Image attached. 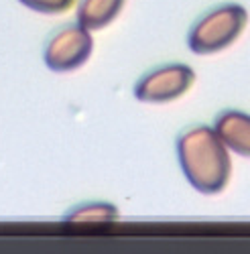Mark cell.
<instances>
[{"mask_svg": "<svg viewBox=\"0 0 250 254\" xmlns=\"http://www.w3.org/2000/svg\"><path fill=\"white\" fill-rule=\"evenodd\" d=\"M175 151L181 171L195 191L218 195L228 187L232 179V153L214 126L189 124L177 134Z\"/></svg>", "mask_w": 250, "mask_h": 254, "instance_id": "obj_1", "label": "cell"}, {"mask_svg": "<svg viewBox=\"0 0 250 254\" xmlns=\"http://www.w3.org/2000/svg\"><path fill=\"white\" fill-rule=\"evenodd\" d=\"M248 27V10L238 2L216 4L195 18L187 47L195 55H216L232 47Z\"/></svg>", "mask_w": 250, "mask_h": 254, "instance_id": "obj_2", "label": "cell"}, {"mask_svg": "<svg viewBox=\"0 0 250 254\" xmlns=\"http://www.w3.org/2000/svg\"><path fill=\"white\" fill-rule=\"evenodd\" d=\"M94 53L92 31L81 23L57 27L43 45V61L55 73H69L83 67Z\"/></svg>", "mask_w": 250, "mask_h": 254, "instance_id": "obj_3", "label": "cell"}, {"mask_svg": "<svg viewBox=\"0 0 250 254\" xmlns=\"http://www.w3.org/2000/svg\"><path fill=\"white\" fill-rule=\"evenodd\" d=\"M197 75L187 63H161L134 83V98L142 104H171L193 88Z\"/></svg>", "mask_w": 250, "mask_h": 254, "instance_id": "obj_4", "label": "cell"}, {"mask_svg": "<svg viewBox=\"0 0 250 254\" xmlns=\"http://www.w3.org/2000/svg\"><path fill=\"white\" fill-rule=\"evenodd\" d=\"M214 130L228 151L250 159V114L242 110H222L214 120Z\"/></svg>", "mask_w": 250, "mask_h": 254, "instance_id": "obj_5", "label": "cell"}, {"mask_svg": "<svg viewBox=\"0 0 250 254\" xmlns=\"http://www.w3.org/2000/svg\"><path fill=\"white\" fill-rule=\"evenodd\" d=\"M124 4H126V0H79L77 23H81L92 33L102 31L120 16Z\"/></svg>", "mask_w": 250, "mask_h": 254, "instance_id": "obj_6", "label": "cell"}, {"mask_svg": "<svg viewBox=\"0 0 250 254\" xmlns=\"http://www.w3.org/2000/svg\"><path fill=\"white\" fill-rule=\"evenodd\" d=\"M120 209L110 201H86L73 205L63 216L67 226H108L118 222Z\"/></svg>", "mask_w": 250, "mask_h": 254, "instance_id": "obj_7", "label": "cell"}, {"mask_svg": "<svg viewBox=\"0 0 250 254\" xmlns=\"http://www.w3.org/2000/svg\"><path fill=\"white\" fill-rule=\"evenodd\" d=\"M25 8L41 14H65L73 6H77V0H18Z\"/></svg>", "mask_w": 250, "mask_h": 254, "instance_id": "obj_8", "label": "cell"}]
</instances>
